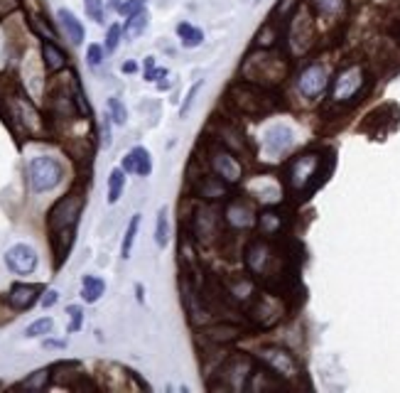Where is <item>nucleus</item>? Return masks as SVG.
<instances>
[{"label":"nucleus","instance_id":"nucleus-1","mask_svg":"<svg viewBox=\"0 0 400 393\" xmlns=\"http://www.w3.org/2000/svg\"><path fill=\"white\" fill-rule=\"evenodd\" d=\"M62 177H64V167L57 157L39 155L28 162V182L33 192H49L62 182Z\"/></svg>","mask_w":400,"mask_h":393},{"label":"nucleus","instance_id":"nucleus-2","mask_svg":"<svg viewBox=\"0 0 400 393\" xmlns=\"http://www.w3.org/2000/svg\"><path fill=\"white\" fill-rule=\"evenodd\" d=\"M82 209H84L82 194L79 192L64 194V197L49 209V216H47L49 232L57 234V232H64V229H74L76 221H79V214H82Z\"/></svg>","mask_w":400,"mask_h":393},{"label":"nucleus","instance_id":"nucleus-3","mask_svg":"<svg viewBox=\"0 0 400 393\" xmlns=\"http://www.w3.org/2000/svg\"><path fill=\"white\" fill-rule=\"evenodd\" d=\"M211 170H214V175H219V177L228 184L241 182V177H244V165H241L238 157L224 146L211 148Z\"/></svg>","mask_w":400,"mask_h":393},{"label":"nucleus","instance_id":"nucleus-4","mask_svg":"<svg viewBox=\"0 0 400 393\" xmlns=\"http://www.w3.org/2000/svg\"><path fill=\"white\" fill-rule=\"evenodd\" d=\"M260 359L265 361V367L271 369L275 376L282 378L298 376V361H295V356L290 351L278 349V347H268V349L260 351Z\"/></svg>","mask_w":400,"mask_h":393},{"label":"nucleus","instance_id":"nucleus-5","mask_svg":"<svg viewBox=\"0 0 400 393\" xmlns=\"http://www.w3.org/2000/svg\"><path fill=\"white\" fill-rule=\"evenodd\" d=\"M6 263L12 273L30 275L35 268H37V251H35L33 246H28V243H15V246L8 248Z\"/></svg>","mask_w":400,"mask_h":393},{"label":"nucleus","instance_id":"nucleus-6","mask_svg":"<svg viewBox=\"0 0 400 393\" xmlns=\"http://www.w3.org/2000/svg\"><path fill=\"white\" fill-rule=\"evenodd\" d=\"M327 84H329V76H327V69L322 64H309L298 79L300 91H302V96H307V98L322 96Z\"/></svg>","mask_w":400,"mask_h":393},{"label":"nucleus","instance_id":"nucleus-7","mask_svg":"<svg viewBox=\"0 0 400 393\" xmlns=\"http://www.w3.org/2000/svg\"><path fill=\"white\" fill-rule=\"evenodd\" d=\"M260 96H263V94H260L255 87H251V84L231 89V103L236 108H241V111L248 114V116H258V114H263L265 108H268V103H265Z\"/></svg>","mask_w":400,"mask_h":393},{"label":"nucleus","instance_id":"nucleus-8","mask_svg":"<svg viewBox=\"0 0 400 393\" xmlns=\"http://www.w3.org/2000/svg\"><path fill=\"white\" fill-rule=\"evenodd\" d=\"M361 84H363V74L358 67H349L346 71H341L334 84V101L354 98L358 94V89H361Z\"/></svg>","mask_w":400,"mask_h":393},{"label":"nucleus","instance_id":"nucleus-9","mask_svg":"<svg viewBox=\"0 0 400 393\" xmlns=\"http://www.w3.org/2000/svg\"><path fill=\"white\" fill-rule=\"evenodd\" d=\"M226 187L228 182H224L219 175H201L194 182V192L199 194V197H204V200H221L228 192Z\"/></svg>","mask_w":400,"mask_h":393},{"label":"nucleus","instance_id":"nucleus-10","mask_svg":"<svg viewBox=\"0 0 400 393\" xmlns=\"http://www.w3.org/2000/svg\"><path fill=\"white\" fill-rule=\"evenodd\" d=\"M317 173V157L314 155H302L290 165V177H292V184L298 189L307 187V182L314 177Z\"/></svg>","mask_w":400,"mask_h":393},{"label":"nucleus","instance_id":"nucleus-11","mask_svg":"<svg viewBox=\"0 0 400 393\" xmlns=\"http://www.w3.org/2000/svg\"><path fill=\"white\" fill-rule=\"evenodd\" d=\"M123 170L125 173L140 175V177H147V175L152 173L150 152H147L145 148H133V150L123 157Z\"/></svg>","mask_w":400,"mask_h":393},{"label":"nucleus","instance_id":"nucleus-12","mask_svg":"<svg viewBox=\"0 0 400 393\" xmlns=\"http://www.w3.org/2000/svg\"><path fill=\"white\" fill-rule=\"evenodd\" d=\"M253 209H251L246 202H241V200H236V202H231L228 204V209H226V224L228 227H233V229H248V227H253Z\"/></svg>","mask_w":400,"mask_h":393},{"label":"nucleus","instance_id":"nucleus-13","mask_svg":"<svg viewBox=\"0 0 400 393\" xmlns=\"http://www.w3.org/2000/svg\"><path fill=\"white\" fill-rule=\"evenodd\" d=\"M39 290H42L39 286H25V283H17V286L10 288L8 300H10V305L15 307V310H28V307H33L35 302H37Z\"/></svg>","mask_w":400,"mask_h":393},{"label":"nucleus","instance_id":"nucleus-14","mask_svg":"<svg viewBox=\"0 0 400 393\" xmlns=\"http://www.w3.org/2000/svg\"><path fill=\"white\" fill-rule=\"evenodd\" d=\"M192 232H194V236L199 238L201 243H209L217 238V227H214V216H211V211L206 209H197L194 214V221H192Z\"/></svg>","mask_w":400,"mask_h":393},{"label":"nucleus","instance_id":"nucleus-15","mask_svg":"<svg viewBox=\"0 0 400 393\" xmlns=\"http://www.w3.org/2000/svg\"><path fill=\"white\" fill-rule=\"evenodd\" d=\"M57 17H60V25H62V30H64L66 40H69L71 44H82L84 42V25L76 20L74 12L62 8V10L57 12Z\"/></svg>","mask_w":400,"mask_h":393},{"label":"nucleus","instance_id":"nucleus-16","mask_svg":"<svg viewBox=\"0 0 400 393\" xmlns=\"http://www.w3.org/2000/svg\"><path fill=\"white\" fill-rule=\"evenodd\" d=\"M290 143H292V133L287 128H282V125H275V128H271L268 135H265V148H268L271 155L285 152L287 148H290Z\"/></svg>","mask_w":400,"mask_h":393},{"label":"nucleus","instance_id":"nucleus-17","mask_svg":"<svg viewBox=\"0 0 400 393\" xmlns=\"http://www.w3.org/2000/svg\"><path fill=\"white\" fill-rule=\"evenodd\" d=\"M42 60H44V67H47L52 74H57V71H62L66 67V54L62 52L55 42H49V40L42 44Z\"/></svg>","mask_w":400,"mask_h":393},{"label":"nucleus","instance_id":"nucleus-18","mask_svg":"<svg viewBox=\"0 0 400 393\" xmlns=\"http://www.w3.org/2000/svg\"><path fill=\"white\" fill-rule=\"evenodd\" d=\"M177 35L182 37V47L187 49H194L204 42V33H201L199 27L190 25V22H182V25L177 27Z\"/></svg>","mask_w":400,"mask_h":393},{"label":"nucleus","instance_id":"nucleus-19","mask_svg":"<svg viewBox=\"0 0 400 393\" xmlns=\"http://www.w3.org/2000/svg\"><path fill=\"white\" fill-rule=\"evenodd\" d=\"M147 20H150V15H147L145 10L136 12V15H130L128 22H125V40H138L143 33H145V27H147Z\"/></svg>","mask_w":400,"mask_h":393},{"label":"nucleus","instance_id":"nucleus-20","mask_svg":"<svg viewBox=\"0 0 400 393\" xmlns=\"http://www.w3.org/2000/svg\"><path fill=\"white\" fill-rule=\"evenodd\" d=\"M106 292V283H103L101 278H96V275H87L82 283V297L87 302H96L98 297Z\"/></svg>","mask_w":400,"mask_h":393},{"label":"nucleus","instance_id":"nucleus-21","mask_svg":"<svg viewBox=\"0 0 400 393\" xmlns=\"http://www.w3.org/2000/svg\"><path fill=\"white\" fill-rule=\"evenodd\" d=\"M123 187H125V170L120 167V170H113L109 177V204H116L120 200Z\"/></svg>","mask_w":400,"mask_h":393},{"label":"nucleus","instance_id":"nucleus-22","mask_svg":"<svg viewBox=\"0 0 400 393\" xmlns=\"http://www.w3.org/2000/svg\"><path fill=\"white\" fill-rule=\"evenodd\" d=\"M138 229H140V214H133V219H130L128 229H125L123 246H120V254H123V259H130V248H133V241H136Z\"/></svg>","mask_w":400,"mask_h":393},{"label":"nucleus","instance_id":"nucleus-23","mask_svg":"<svg viewBox=\"0 0 400 393\" xmlns=\"http://www.w3.org/2000/svg\"><path fill=\"white\" fill-rule=\"evenodd\" d=\"M155 241H157V246L160 248H165L167 246V241H170V227H167V209H160L157 211V229H155Z\"/></svg>","mask_w":400,"mask_h":393},{"label":"nucleus","instance_id":"nucleus-24","mask_svg":"<svg viewBox=\"0 0 400 393\" xmlns=\"http://www.w3.org/2000/svg\"><path fill=\"white\" fill-rule=\"evenodd\" d=\"M49 374H52V369H39V372H35L30 378H25V381L20 383V388L42 391V388H47V383H49Z\"/></svg>","mask_w":400,"mask_h":393},{"label":"nucleus","instance_id":"nucleus-25","mask_svg":"<svg viewBox=\"0 0 400 393\" xmlns=\"http://www.w3.org/2000/svg\"><path fill=\"white\" fill-rule=\"evenodd\" d=\"M275 40H278L275 27L263 25V27H260V33L255 35V47H258V49H271L273 44H275Z\"/></svg>","mask_w":400,"mask_h":393},{"label":"nucleus","instance_id":"nucleus-26","mask_svg":"<svg viewBox=\"0 0 400 393\" xmlns=\"http://www.w3.org/2000/svg\"><path fill=\"white\" fill-rule=\"evenodd\" d=\"M260 229H263V234H268V236L278 234L280 232V216H278L275 211H265V214L260 216Z\"/></svg>","mask_w":400,"mask_h":393},{"label":"nucleus","instance_id":"nucleus-27","mask_svg":"<svg viewBox=\"0 0 400 393\" xmlns=\"http://www.w3.org/2000/svg\"><path fill=\"white\" fill-rule=\"evenodd\" d=\"M55 327V322L49 317H42V320H35L28 329H25V337H42V334H49Z\"/></svg>","mask_w":400,"mask_h":393},{"label":"nucleus","instance_id":"nucleus-28","mask_svg":"<svg viewBox=\"0 0 400 393\" xmlns=\"http://www.w3.org/2000/svg\"><path fill=\"white\" fill-rule=\"evenodd\" d=\"M109 111H111V119H113L116 125H123L125 119H128V111H125V106L120 103V98H109Z\"/></svg>","mask_w":400,"mask_h":393},{"label":"nucleus","instance_id":"nucleus-29","mask_svg":"<svg viewBox=\"0 0 400 393\" xmlns=\"http://www.w3.org/2000/svg\"><path fill=\"white\" fill-rule=\"evenodd\" d=\"M84 8L93 22H103V0H84Z\"/></svg>","mask_w":400,"mask_h":393},{"label":"nucleus","instance_id":"nucleus-30","mask_svg":"<svg viewBox=\"0 0 400 393\" xmlns=\"http://www.w3.org/2000/svg\"><path fill=\"white\" fill-rule=\"evenodd\" d=\"M120 25H111L109 33H106V52H116L118 49V42H120Z\"/></svg>","mask_w":400,"mask_h":393},{"label":"nucleus","instance_id":"nucleus-31","mask_svg":"<svg viewBox=\"0 0 400 393\" xmlns=\"http://www.w3.org/2000/svg\"><path fill=\"white\" fill-rule=\"evenodd\" d=\"M143 6H145V0H128V3L120 6L118 12H120V15H125V17H130V15H136V12H140Z\"/></svg>","mask_w":400,"mask_h":393},{"label":"nucleus","instance_id":"nucleus-32","mask_svg":"<svg viewBox=\"0 0 400 393\" xmlns=\"http://www.w3.org/2000/svg\"><path fill=\"white\" fill-rule=\"evenodd\" d=\"M87 60H89V67H101L103 62V49L98 44H91L87 52Z\"/></svg>","mask_w":400,"mask_h":393},{"label":"nucleus","instance_id":"nucleus-33","mask_svg":"<svg viewBox=\"0 0 400 393\" xmlns=\"http://www.w3.org/2000/svg\"><path fill=\"white\" fill-rule=\"evenodd\" d=\"M199 89H201V81H197L194 87L190 89V94H187V98H184V103H182V108H179V116H187V111H190V106L194 103V96L199 94Z\"/></svg>","mask_w":400,"mask_h":393},{"label":"nucleus","instance_id":"nucleus-34","mask_svg":"<svg viewBox=\"0 0 400 393\" xmlns=\"http://www.w3.org/2000/svg\"><path fill=\"white\" fill-rule=\"evenodd\" d=\"M69 315H71V324H69V332H76V329L82 327V307L71 305L69 307Z\"/></svg>","mask_w":400,"mask_h":393},{"label":"nucleus","instance_id":"nucleus-35","mask_svg":"<svg viewBox=\"0 0 400 393\" xmlns=\"http://www.w3.org/2000/svg\"><path fill=\"white\" fill-rule=\"evenodd\" d=\"M57 300H60V292H57V290H47V292H44V297H42V305L44 307H52Z\"/></svg>","mask_w":400,"mask_h":393},{"label":"nucleus","instance_id":"nucleus-36","mask_svg":"<svg viewBox=\"0 0 400 393\" xmlns=\"http://www.w3.org/2000/svg\"><path fill=\"white\" fill-rule=\"evenodd\" d=\"M136 69H138L136 62H125V64H123V71H125V74H133V71H136Z\"/></svg>","mask_w":400,"mask_h":393},{"label":"nucleus","instance_id":"nucleus-37","mask_svg":"<svg viewBox=\"0 0 400 393\" xmlns=\"http://www.w3.org/2000/svg\"><path fill=\"white\" fill-rule=\"evenodd\" d=\"M120 6H123L120 0H109V8H113V10H120Z\"/></svg>","mask_w":400,"mask_h":393},{"label":"nucleus","instance_id":"nucleus-38","mask_svg":"<svg viewBox=\"0 0 400 393\" xmlns=\"http://www.w3.org/2000/svg\"><path fill=\"white\" fill-rule=\"evenodd\" d=\"M44 347H64V342H44Z\"/></svg>","mask_w":400,"mask_h":393}]
</instances>
